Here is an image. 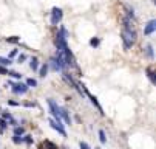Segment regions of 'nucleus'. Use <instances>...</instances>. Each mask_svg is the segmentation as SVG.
Returning <instances> with one entry per match:
<instances>
[{"instance_id":"nucleus-9","label":"nucleus","mask_w":156,"mask_h":149,"mask_svg":"<svg viewBox=\"0 0 156 149\" xmlns=\"http://www.w3.org/2000/svg\"><path fill=\"white\" fill-rule=\"evenodd\" d=\"M79 146H81V149H91V147H90V144H88V143H85V141H81V143H79Z\"/></svg>"},{"instance_id":"nucleus-8","label":"nucleus","mask_w":156,"mask_h":149,"mask_svg":"<svg viewBox=\"0 0 156 149\" xmlns=\"http://www.w3.org/2000/svg\"><path fill=\"white\" fill-rule=\"evenodd\" d=\"M9 124H8V121L6 120H2V118H0V127H2V129H6Z\"/></svg>"},{"instance_id":"nucleus-6","label":"nucleus","mask_w":156,"mask_h":149,"mask_svg":"<svg viewBox=\"0 0 156 149\" xmlns=\"http://www.w3.org/2000/svg\"><path fill=\"white\" fill-rule=\"evenodd\" d=\"M25 134V127L22 126H14V135H23Z\"/></svg>"},{"instance_id":"nucleus-7","label":"nucleus","mask_w":156,"mask_h":149,"mask_svg":"<svg viewBox=\"0 0 156 149\" xmlns=\"http://www.w3.org/2000/svg\"><path fill=\"white\" fill-rule=\"evenodd\" d=\"M23 143H27V144H33V143H34V138L31 137V135H25V137H23Z\"/></svg>"},{"instance_id":"nucleus-5","label":"nucleus","mask_w":156,"mask_h":149,"mask_svg":"<svg viewBox=\"0 0 156 149\" xmlns=\"http://www.w3.org/2000/svg\"><path fill=\"white\" fill-rule=\"evenodd\" d=\"M12 143L14 144H22L23 143V137L22 135H14V137H12Z\"/></svg>"},{"instance_id":"nucleus-3","label":"nucleus","mask_w":156,"mask_h":149,"mask_svg":"<svg viewBox=\"0 0 156 149\" xmlns=\"http://www.w3.org/2000/svg\"><path fill=\"white\" fill-rule=\"evenodd\" d=\"M42 146H43L45 149H59V146H57L56 143H53V141H49V140H45V141L42 143Z\"/></svg>"},{"instance_id":"nucleus-11","label":"nucleus","mask_w":156,"mask_h":149,"mask_svg":"<svg viewBox=\"0 0 156 149\" xmlns=\"http://www.w3.org/2000/svg\"><path fill=\"white\" fill-rule=\"evenodd\" d=\"M28 84H30V86H36V83H34L33 79H30V81H28Z\"/></svg>"},{"instance_id":"nucleus-10","label":"nucleus","mask_w":156,"mask_h":149,"mask_svg":"<svg viewBox=\"0 0 156 149\" xmlns=\"http://www.w3.org/2000/svg\"><path fill=\"white\" fill-rule=\"evenodd\" d=\"M3 118H6V120H11V115H9V113H3Z\"/></svg>"},{"instance_id":"nucleus-4","label":"nucleus","mask_w":156,"mask_h":149,"mask_svg":"<svg viewBox=\"0 0 156 149\" xmlns=\"http://www.w3.org/2000/svg\"><path fill=\"white\" fill-rule=\"evenodd\" d=\"M97 135H99V141H100L102 144H105V143H107V135H105V130H103V129H99V130H97Z\"/></svg>"},{"instance_id":"nucleus-12","label":"nucleus","mask_w":156,"mask_h":149,"mask_svg":"<svg viewBox=\"0 0 156 149\" xmlns=\"http://www.w3.org/2000/svg\"><path fill=\"white\" fill-rule=\"evenodd\" d=\"M39 149H43V146H40V147H39Z\"/></svg>"},{"instance_id":"nucleus-2","label":"nucleus","mask_w":156,"mask_h":149,"mask_svg":"<svg viewBox=\"0 0 156 149\" xmlns=\"http://www.w3.org/2000/svg\"><path fill=\"white\" fill-rule=\"evenodd\" d=\"M60 117H62V118L65 120V123H67V124H71V117H70L68 110L62 109V110H60Z\"/></svg>"},{"instance_id":"nucleus-1","label":"nucleus","mask_w":156,"mask_h":149,"mask_svg":"<svg viewBox=\"0 0 156 149\" xmlns=\"http://www.w3.org/2000/svg\"><path fill=\"white\" fill-rule=\"evenodd\" d=\"M49 126L53 127L54 130H57L62 137H67V130H65V127H63V124H62V121L60 120H49Z\"/></svg>"}]
</instances>
